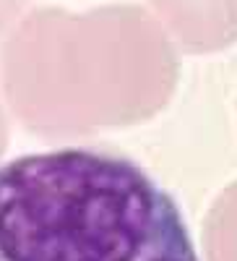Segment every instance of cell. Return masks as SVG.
Here are the masks:
<instances>
[{
    "mask_svg": "<svg viewBox=\"0 0 237 261\" xmlns=\"http://www.w3.org/2000/svg\"><path fill=\"white\" fill-rule=\"evenodd\" d=\"M0 261H198L175 201L123 157L89 149L0 167Z\"/></svg>",
    "mask_w": 237,
    "mask_h": 261,
    "instance_id": "obj_1",
    "label": "cell"
}]
</instances>
